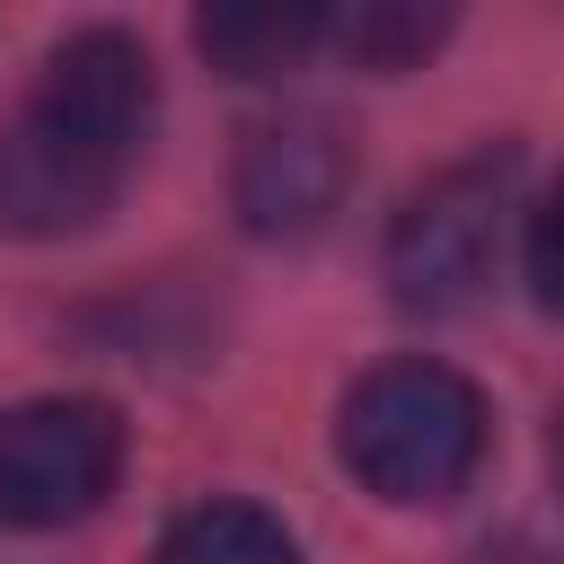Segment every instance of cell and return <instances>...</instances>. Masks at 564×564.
<instances>
[{"label": "cell", "instance_id": "1", "mask_svg": "<svg viewBox=\"0 0 564 564\" xmlns=\"http://www.w3.org/2000/svg\"><path fill=\"white\" fill-rule=\"evenodd\" d=\"M159 115L150 53L123 26H79L44 53L26 97L0 115V229L70 238L115 212Z\"/></svg>", "mask_w": 564, "mask_h": 564}, {"label": "cell", "instance_id": "2", "mask_svg": "<svg viewBox=\"0 0 564 564\" xmlns=\"http://www.w3.org/2000/svg\"><path fill=\"white\" fill-rule=\"evenodd\" d=\"M335 458L379 494V502H449L467 494V476L485 467V397L449 370V361H379L352 379L344 414H335Z\"/></svg>", "mask_w": 564, "mask_h": 564}, {"label": "cell", "instance_id": "3", "mask_svg": "<svg viewBox=\"0 0 564 564\" xmlns=\"http://www.w3.org/2000/svg\"><path fill=\"white\" fill-rule=\"evenodd\" d=\"M502 212H511V150L458 159L432 185L405 194L388 220V291L405 308H458L502 256Z\"/></svg>", "mask_w": 564, "mask_h": 564}, {"label": "cell", "instance_id": "4", "mask_svg": "<svg viewBox=\"0 0 564 564\" xmlns=\"http://www.w3.org/2000/svg\"><path fill=\"white\" fill-rule=\"evenodd\" d=\"M123 476V414L106 397H26L0 414V529H62Z\"/></svg>", "mask_w": 564, "mask_h": 564}, {"label": "cell", "instance_id": "5", "mask_svg": "<svg viewBox=\"0 0 564 564\" xmlns=\"http://www.w3.org/2000/svg\"><path fill=\"white\" fill-rule=\"evenodd\" d=\"M344 185H352V150L326 115L256 123L238 150V220L256 238H317L335 220Z\"/></svg>", "mask_w": 564, "mask_h": 564}, {"label": "cell", "instance_id": "6", "mask_svg": "<svg viewBox=\"0 0 564 564\" xmlns=\"http://www.w3.org/2000/svg\"><path fill=\"white\" fill-rule=\"evenodd\" d=\"M194 44L220 70L264 79V70H291L300 53L326 44V9H308V0H220V9L194 18Z\"/></svg>", "mask_w": 564, "mask_h": 564}, {"label": "cell", "instance_id": "7", "mask_svg": "<svg viewBox=\"0 0 564 564\" xmlns=\"http://www.w3.org/2000/svg\"><path fill=\"white\" fill-rule=\"evenodd\" d=\"M150 564H300V538L264 502H194L167 520Z\"/></svg>", "mask_w": 564, "mask_h": 564}, {"label": "cell", "instance_id": "8", "mask_svg": "<svg viewBox=\"0 0 564 564\" xmlns=\"http://www.w3.org/2000/svg\"><path fill=\"white\" fill-rule=\"evenodd\" d=\"M441 35H449V9H414V0H352V9H326V44H335L352 70H414Z\"/></svg>", "mask_w": 564, "mask_h": 564}, {"label": "cell", "instance_id": "9", "mask_svg": "<svg viewBox=\"0 0 564 564\" xmlns=\"http://www.w3.org/2000/svg\"><path fill=\"white\" fill-rule=\"evenodd\" d=\"M520 264H529V291H538V308H555V317H564V176L538 194V212H529V238H520Z\"/></svg>", "mask_w": 564, "mask_h": 564}, {"label": "cell", "instance_id": "10", "mask_svg": "<svg viewBox=\"0 0 564 564\" xmlns=\"http://www.w3.org/2000/svg\"><path fill=\"white\" fill-rule=\"evenodd\" d=\"M555 458H564V441H555Z\"/></svg>", "mask_w": 564, "mask_h": 564}]
</instances>
